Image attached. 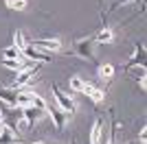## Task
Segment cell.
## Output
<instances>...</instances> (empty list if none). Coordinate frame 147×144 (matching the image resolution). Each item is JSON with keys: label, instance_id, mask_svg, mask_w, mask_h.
<instances>
[{"label": "cell", "instance_id": "1", "mask_svg": "<svg viewBox=\"0 0 147 144\" xmlns=\"http://www.w3.org/2000/svg\"><path fill=\"white\" fill-rule=\"evenodd\" d=\"M94 46H97V44H94L92 37H79V39L73 42V53L94 63V61H97V57H94Z\"/></svg>", "mask_w": 147, "mask_h": 144}, {"label": "cell", "instance_id": "2", "mask_svg": "<svg viewBox=\"0 0 147 144\" xmlns=\"http://www.w3.org/2000/svg\"><path fill=\"white\" fill-rule=\"evenodd\" d=\"M29 46H33V48H37V50H42V53L51 55V53L61 50V39H57V37H51V39H33Z\"/></svg>", "mask_w": 147, "mask_h": 144}, {"label": "cell", "instance_id": "3", "mask_svg": "<svg viewBox=\"0 0 147 144\" xmlns=\"http://www.w3.org/2000/svg\"><path fill=\"white\" fill-rule=\"evenodd\" d=\"M46 114H51L55 129H64V125L70 120V114H68V111H64V109H59L57 105H46Z\"/></svg>", "mask_w": 147, "mask_h": 144}, {"label": "cell", "instance_id": "4", "mask_svg": "<svg viewBox=\"0 0 147 144\" xmlns=\"http://www.w3.org/2000/svg\"><path fill=\"white\" fill-rule=\"evenodd\" d=\"M37 72V66H26L22 68L20 72H16V81H13V90H20V87H24V85H29V81L33 77H35Z\"/></svg>", "mask_w": 147, "mask_h": 144}, {"label": "cell", "instance_id": "5", "mask_svg": "<svg viewBox=\"0 0 147 144\" xmlns=\"http://www.w3.org/2000/svg\"><path fill=\"white\" fill-rule=\"evenodd\" d=\"M53 94H55V98H57V107H61L64 111H68V114L73 116L75 114V101L73 98L68 94H64V92L57 87V83H53Z\"/></svg>", "mask_w": 147, "mask_h": 144}, {"label": "cell", "instance_id": "6", "mask_svg": "<svg viewBox=\"0 0 147 144\" xmlns=\"http://www.w3.org/2000/svg\"><path fill=\"white\" fill-rule=\"evenodd\" d=\"M16 142H18L16 129L9 127L5 120H0V144H16Z\"/></svg>", "mask_w": 147, "mask_h": 144}, {"label": "cell", "instance_id": "7", "mask_svg": "<svg viewBox=\"0 0 147 144\" xmlns=\"http://www.w3.org/2000/svg\"><path fill=\"white\" fill-rule=\"evenodd\" d=\"M134 66L145 68V46H143V44H136L134 55H132V57H129V61L125 63V70H129V68H134Z\"/></svg>", "mask_w": 147, "mask_h": 144}, {"label": "cell", "instance_id": "8", "mask_svg": "<svg viewBox=\"0 0 147 144\" xmlns=\"http://www.w3.org/2000/svg\"><path fill=\"white\" fill-rule=\"evenodd\" d=\"M44 114H46V109H37V107H33V105H24V107H22V118H24L29 125L37 122L40 118H44Z\"/></svg>", "mask_w": 147, "mask_h": 144}, {"label": "cell", "instance_id": "9", "mask_svg": "<svg viewBox=\"0 0 147 144\" xmlns=\"http://www.w3.org/2000/svg\"><path fill=\"white\" fill-rule=\"evenodd\" d=\"M22 57H26V59H31V61H51L49 53H42V50H37V48L29 46V44L22 48Z\"/></svg>", "mask_w": 147, "mask_h": 144}, {"label": "cell", "instance_id": "10", "mask_svg": "<svg viewBox=\"0 0 147 144\" xmlns=\"http://www.w3.org/2000/svg\"><path fill=\"white\" fill-rule=\"evenodd\" d=\"M0 101L5 103V107H18V90L0 87Z\"/></svg>", "mask_w": 147, "mask_h": 144}, {"label": "cell", "instance_id": "11", "mask_svg": "<svg viewBox=\"0 0 147 144\" xmlns=\"http://www.w3.org/2000/svg\"><path fill=\"white\" fill-rule=\"evenodd\" d=\"M81 92H84L86 96H90L92 103H103V98H105L103 90H99V87H94L92 83H86V81H84V85H81Z\"/></svg>", "mask_w": 147, "mask_h": 144}, {"label": "cell", "instance_id": "12", "mask_svg": "<svg viewBox=\"0 0 147 144\" xmlns=\"http://www.w3.org/2000/svg\"><path fill=\"white\" fill-rule=\"evenodd\" d=\"M92 39H94V44H112V42H114V33H112L108 26H103Z\"/></svg>", "mask_w": 147, "mask_h": 144}, {"label": "cell", "instance_id": "13", "mask_svg": "<svg viewBox=\"0 0 147 144\" xmlns=\"http://www.w3.org/2000/svg\"><path fill=\"white\" fill-rule=\"evenodd\" d=\"M101 133H103V122L97 120L92 125V131H90V144H101Z\"/></svg>", "mask_w": 147, "mask_h": 144}, {"label": "cell", "instance_id": "14", "mask_svg": "<svg viewBox=\"0 0 147 144\" xmlns=\"http://www.w3.org/2000/svg\"><path fill=\"white\" fill-rule=\"evenodd\" d=\"M20 57H22V50L16 46H9L2 50V59H20Z\"/></svg>", "mask_w": 147, "mask_h": 144}, {"label": "cell", "instance_id": "15", "mask_svg": "<svg viewBox=\"0 0 147 144\" xmlns=\"http://www.w3.org/2000/svg\"><path fill=\"white\" fill-rule=\"evenodd\" d=\"M5 5L13 11H24L26 5H29V0H5Z\"/></svg>", "mask_w": 147, "mask_h": 144}, {"label": "cell", "instance_id": "16", "mask_svg": "<svg viewBox=\"0 0 147 144\" xmlns=\"http://www.w3.org/2000/svg\"><path fill=\"white\" fill-rule=\"evenodd\" d=\"M0 63L7 68V70H16V72H20L22 70V63H20V59H0Z\"/></svg>", "mask_w": 147, "mask_h": 144}, {"label": "cell", "instance_id": "17", "mask_svg": "<svg viewBox=\"0 0 147 144\" xmlns=\"http://www.w3.org/2000/svg\"><path fill=\"white\" fill-rule=\"evenodd\" d=\"M31 105L37 109H46V101H44L42 96H37L35 92H31Z\"/></svg>", "mask_w": 147, "mask_h": 144}, {"label": "cell", "instance_id": "18", "mask_svg": "<svg viewBox=\"0 0 147 144\" xmlns=\"http://www.w3.org/2000/svg\"><path fill=\"white\" fill-rule=\"evenodd\" d=\"M31 92H33V90H31ZM31 92H18V107L31 105Z\"/></svg>", "mask_w": 147, "mask_h": 144}, {"label": "cell", "instance_id": "19", "mask_svg": "<svg viewBox=\"0 0 147 144\" xmlns=\"http://www.w3.org/2000/svg\"><path fill=\"white\" fill-rule=\"evenodd\" d=\"M13 46H16V48H20V50H22V48L26 46L24 35H22V31H16V33H13Z\"/></svg>", "mask_w": 147, "mask_h": 144}, {"label": "cell", "instance_id": "20", "mask_svg": "<svg viewBox=\"0 0 147 144\" xmlns=\"http://www.w3.org/2000/svg\"><path fill=\"white\" fill-rule=\"evenodd\" d=\"M112 74H114V66H110V63H105V66L99 68V77L101 79H110Z\"/></svg>", "mask_w": 147, "mask_h": 144}, {"label": "cell", "instance_id": "21", "mask_svg": "<svg viewBox=\"0 0 147 144\" xmlns=\"http://www.w3.org/2000/svg\"><path fill=\"white\" fill-rule=\"evenodd\" d=\"M141 0H112V5H110V11H117L119 7L123 5H138Z\"/></svg>", "mask_w": 147, "mask_h": 144}, {"label": "cell", "instance_id": "22", "mask_svg": "<svg viewBox=\"0 0 147 144\" xmlns=\"http://www.w3.org/2000/svg\"><path fill=\"white\" fill-rule=\"evenodd\" d=\"M68 85H70V90H73V92H81V85H84V79H81V77H70Z\"/></svg>", "mask_w": 147, "mask_h": 144}, {"label": "cell", "instance_id": "23", "mask_svg": "<svg viewBox=\"0 0 147 144\" xmlns=\"http://www.w3.org/2000/svg\"><path fill=\"white\" fill-rule=\"evenodd\" d=\"M16 125H18V129H20V131H26V129H29V127H31V125H29V122H26L24 118H20L18 122H16Z\"/></svg>", "mask_w": 147, "mask_h": 144}, {"label": "cell", "instance_id": "24", "mask_svg": "<svg viewBox=\"0 0 147 144\" xmlns=\"http://www.w3.org/2000/svg\"><path fill=\"white\" fill-rule=\"evenodd\" d=\"M145 138H147V129L143 127L141 129V135H138V140H141V144H145Z\"/></svg>", "mask_w": 147, "mask_h": 144}, {"label": "cell", "instance_id": "25", "mask_svg": "<svg viewBox=\"0 0 147 144\" xmlns=\"http://www.w3.org/2000/svg\"><path fill=\"white\" fill-rule=\"evenodd\" d=\"M114 135H117V133H110V140H108L105 144H114Z\"/></svg>", "mask_w": 147, "mask_h": 144}, {"label": "cell", "instance_id": "26", "mask_svg": "<svg viewBox=\"0 0 147 144\" xmlns=\"http://www.w3.org/2000/svg\"><path fill=\"white\" fill-rule=\"evenodd\" d=\"M0 120H2V114H0Z\"/></svg>", "mask_w": 147, "mask_h": 144}, {"label": "cell", "instance_id": "27", "mask_svg": "<svg viewBox=\"0 0 147 144\" xmlns=\"http://www.w3.org/2000/svg\"><path fill=\"white\" fill-rule=\"evenodd\" d=\"M33 144H40V142H33Z\"/></svg>", "mask_w": 147, "mask_h": 144}, {"label": "cell", "instance_id": "28", "mask_svg": "<svg viewBox=\"0 0 147 144\" xmlns=\"http://www.w3.org/2000/svg\"><path fill=\"white\" fill-rule=\"evenodd\" d=\"M129 144H134V142H129Z\"/></svg>", "mask_w": 147, "mask_h": 144}]
</instances>
